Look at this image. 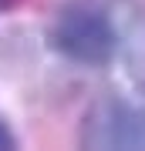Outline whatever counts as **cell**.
<instances>
[{"instance_id":"cell-1","label":"cell","mask_w":145,"mask_h":151,"mask_svg":"<svg viewBox=\"0 0 145 151\" xmlns=\"http://www.w3.org/2000/svg\"><path fill=\"white\" fill-rule=\"evenodd\" d=\"M47 44L61 57L74 60L81 67H105L115 60L122 37L105 10L74 4V7L58 10L51 30H47Z\"/></svg>"},{"instance_id":"cell-2","label":"cell","mask_w":145,"mask_h":151,"mask_svg":"<svg viewBox=\"0 0 145 151\" xmlns=\"http://www.w3.org/2000/svg\"><path fill=\"white\" fill-rule=\"evenodd\" d=\"M78 141L95 151H145V104H132L118 94L98 97L85 111Z\"/></svg>"},{"instance_id":"cell-3","label":"cell","mask_w":145,"mask_h":151,"mask_svg":"<svg viewBox=\"0 0 145 151\" xmlns=\"http://www.w3.org/2000/svg\"><path fill=\"white\" fill-rule=\"evenodd\" d=\"M122 60L128 70V81L145 94V7H138L122 34Z\"/></svg>"},{"instance_id":"cell-4","label":"cell","mask_w":145,"mask_h":151,"mask_svg":"<svg viewBox=\"0 0 145 151\" xmlns=\"http://www.w3.org/2000/svg\"><path fill=\"white\" fill-rule=\"evenodd\" d=\"M14 148H17V134H14L10 124L0 118V151H14Z\"/></svg>"},{"instance_id":"cell-5","label":"cell","mask_w":145,"mask_h":151,"mask_svg":"<svg viewBox=\"0 0 145 151\" xmlns=\"http://www.w3.org/2000/svg\"><path fill=\"white\" fill-rule=\"evenodd\" d=\"M24 0H0V14H7V10H14V7H20Z\"/></svg>"}]
</instances>
